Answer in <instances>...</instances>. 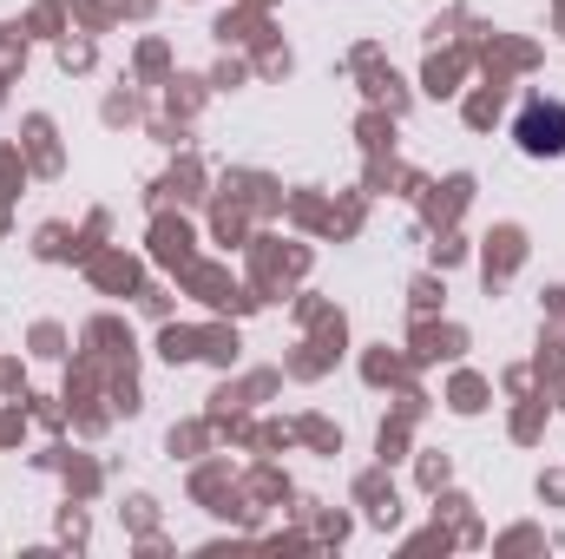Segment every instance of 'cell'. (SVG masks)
Returning a JSON list of instances; mask_svg holds the SVG:
<instances>
[{"label":"cell","mask_w":565,"mask_h":559,"mask_svg":"<svg viewBox=\"0 0 565 559\" xmlns=\"http://www.w3.org/2000/svg\"><path fill=\"white\" fill-rule=\"evenodd\" d=\"M513 139L526 158H565V99H533L513 119Z\"/></svg>","instance_id":"cell-1"}]
</instances>
